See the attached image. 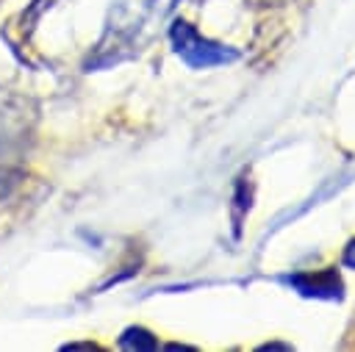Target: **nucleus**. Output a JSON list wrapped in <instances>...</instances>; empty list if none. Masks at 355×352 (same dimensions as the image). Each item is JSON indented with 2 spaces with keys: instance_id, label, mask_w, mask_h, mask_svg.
<instances>
[{
  "instance_id": "f257e3e1",
  "label": "nucleus",
  "mask_w": 355,
  "mask_h": 352,
  "mask_svg": "<svg viewBox=\"0 0 355 352\" xmlns=\"http://www.w3.org/2000/svg\"><path fill=\"white\" fill-rule=\"evenodd\" d=\"M172 44H175V53L191 67V69H208V67H216V64H230L239 58V53L233 47H225V44H216L205 36H200L189 22L183 19H175L172 30Z\"/></svg>"
},
{
  "instance_id": "f03ea898",
  "label": "nucleus",
  "mask_w": 355,
  "mask_h": 352,
  "mask_svg": "<svg viewBox=\"0 0 355 352\" xmlns=\"http://www.w3.org/2000/svg\"><path fill=\"white\" fill-rule=\"evenodd\" d=\"M280 283H286L294 291H300L302 297H313V299H341L344 297V283H341L336 269L297 272V274L280 277Z\"/></svg>"
},
{
  "instance_id": "7ed1b4c3",
  "label": "nucleus",
  "mask_w": 355,
  "mask_h": 352,
  "mask_svg": "<svg viewBox=\"0 0 355 352\" xmlns=\"http://www.w3.org/2000/svg\"><path fill=\"white\" fill-rule=\"evenodd\" d=\"M119 344L125 349H155V338L144 330V327H130L125 330V335L119 338Z\"/></svg>"
},
{
  "instance_id": "20e7f679",
  "label": "nucleus",
  "mask_w": 355,
  "mask_h": 352,
  "mask_svg": "<svg viewBox=\"0 0 355 352\" xmlns=\"http://www.w3.org/2000/svg\"><path fill=\"white\" fill-rule=\"evenodd\" d=\"M250 200H252V188H250V183H244V177H241V183H239V188H236V213H233V219H236V233H239V222H241L244 211H250Z\"/></svg>"
},
{
  "instance_id": "39448f33",
  "label": "nucleus",
  "mask_w": 355,
  "mask_h": 352,
  "mask_svg": "<svg viewBox=\"0 0 355 352\" xmlns=\"http://www.w3.org/2000/svg\"><path fill=\"white\" fill-rule=\"evenodd\" d=\"M341 263L347 266V269H355V238L344 247V255H341Z\"/></svg>"
}]
</instances>
